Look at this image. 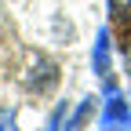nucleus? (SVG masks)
Masks as SVG:
<instances>
[{"instance_id": "obj_1", "label": "nucleus", "mask_w": 131, "mask_h": 131, "mask_svg": "<svg viewBox=\"0 0 131 131\" xmlns=\"http://www.w3.org/2000/svg\"><path fill=\"white\" fill-rule=\"evenodd\" d=\"M106 91H109V102H106V113H102V120H98V127L102 131H124L131 124V106H127L124 95H117L113 84H106Z\"/></svg>"}, {"instance_id": "obj_2", "label": "nucleus", "mask_w": 131, "mask_h": 131, "mask_svg": "<svg viewBox=\"0 0 131 131\" xmlns=\"http://www.w3.org/2000/svg\"><path fill=\"white\" fill-rule=\"evenodd\" d=\"M55 84H58V66L51 58L37 55V58L29 62V69H26V88L37 91V95H44V91H51Z\"/></svg>"}, {"instance_id": "obj_3", "label": "nucleus", "mask_w": 131, "mask_h": 131, "mask_svg": "<svg viewBox=\"0 0 131 131\" xmlns=\"http://www.w3.org/2000/svg\"><path fill=\"white\" fill-rule=\"evenodd\" d=\"M91 66L109 84V77H113V69H109V29H98V40H95V51H91Z\"/></svg>"}, {"instance_id": "obj_4", "label": "nucleus", "mask_w": 131, "mask_h": 131, "mask_svg": "<svg viewBox=\"0 0 131 131\" xmlns=\"http://www.w3.org/2000/svg\"><path fill=\"white\" fill-rule=\"evenodd\" d=\"M91 113H95V98H84V102H80V109L69 117V124H66V127H69V131H77L80 124H84V120L91 117Z\"/></svg>"}, {"instance_id": "obj_5", "label": "nucleus", "mask_w": 131, "mask_h": 131, "mask_svg": "<svg viewBox=\"0 0 131 131\" xmlns=\"http://www.w3.org/2000/svg\"><path fill=\"white\" fill-rule=\"evenodd\" d=\"M109 7H113V18L131 26V0H109Z\"/></svg>"}, {"instance_id": "obj_6", "label": "nucleus", "mask_w": 131, "mask_h": 131, "mask_svg": "<svg viewBox=\"0 0 131 131\" xmlns=\"http://www.w3.org/2000/svg\"><path fill=\"white\" fill-rule=\"evenodd\" d=\"M0 131H18V124H15V113L0 106Z\"/></svg>"}, {"instance_id": "obj_7", "label": "nucleus", "mask_w": 131, "mask_h": 131, "mask_svg": "<svg viewBox=\"0 0 131 131\" xmlns=\"http://www.w3.org/2000/svg\"><path fill=\"white\" fill-rule=\"evenodd\" d=\"M62 117H66V106H58V109L51 113V120H47V131H58V127H62Z\"/></svg>"}, {"instance_id": "obj_8", "label": "nucleus", "mask_w": 131, "mask_h": 131, "mask_svg": "<svg viewBox=\"0 0 131 131\" xmlns=\"http://www.w3.org/2000/svg\"><path fill=\"white\" fill-rule=\"evenodd\" d=\"M127 69H131V40H127Z\"/></svg>"}]
</instances>
